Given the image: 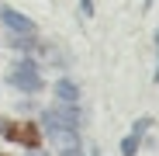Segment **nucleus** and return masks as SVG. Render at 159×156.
I'll list each match as a JSON object with an SVG mask.
<instances>
[{
	"label": "nucleus",
	"instance_id": "obj_1",
	"mask_svg": "<svg viewBox=\"0 0 159 156\" xmlns=\"http://www.w3.org/2000/svg\"><path fill=\"white\" fill-rule=\"evenodd\" d=\"M7 83H11L14 90H21V94H38V90L45 87L42 69H38L35 59H17V63L11 66V73H7Z\"/></svg>",
	"mask_w": 159,
	"mask_h": 156
},
{
	"label": "nucleus",
	"instance_id": "obj_2",
	"mask_svg": "<svg viewBox=\"0 0 159 156\" xmlns=\"http://www.w3.org/2000/svg\"><path fill=\"white\" fill-rule=\"evenodd\" d=\"M48 132H76L80 128V108L76 104H52V108L42 115Z\"/></svg>",
	"mask_w": 159,
	"mask_h": 156
},
{
	"label": "nucleus",
	"instance_id": "obj_3",
	"mask_svg": "<svg viewBox=\"0 0 159 156\" xmlns=\"http://www.w3.org/2000/svg\"><path fill=\"white\" fill-rule=\"evenodd\" d=\"M4 135L14 142H24L28 149H42V132L35 121H21V125H4Z\"/></svg>",
	"mask_w": 159,
	"mask_h": 156
},
{
	"label": "nucleus",
	"instance_id": "obj_4",
	"mask_svg": "<svg viewBox=\"0 0 159 156\" xmlns=\"http://www.w3.org/2000/svg\"><path fill=\"white\" fill-rule=\"evenodd\" d=\"M149 125H152V118H149V115H142L135 125H131V132L121 139V156H135V153H139V146H142V135L149 132Z\"/></svg>",
	"mask_w": 159,
	"mask_h": 156
},
{
	"label": "nucleus",
	"instance_id": "obj_5",
	"mask_svg": "<svg viewBox=\"0 0 159 156\" xmlns=\"http://www.w3.org/2000/svg\"><path fill=\"white\" fill-rule=\"evenodd\" d=\"M0 17H4V24H7L14 35H38V24H35L31 17H24V14L11 11V7H0Z\"/></svg>",
	"mask_w": 159,
	"mask_h": 156
},
{
	"label": "nucleus",
	"instance_id": "obj_6",
	"mask_svg": "<svg viewBox=\"0 0 159 156\" xmlns=\"http://www.w3.org/2000/svg\"><path fill=\"white\" fill-rule=\"evenodd\" d=\"M52 146H56L59 156H80L83 146H80V132H48Z\"/></svg>",
	"mask_w": 159,
	"mask_h": 156
},
{
	"label": "nucleus",
	"instance_id": "obj_7",
	"mask_svg": "<svg viewBox=\"0 0 159 156\" xmlns=\"http://www.w3.org/2000/svg\"><path fill=\"white\" fill-rule=\"evenodd\" d=\"M56 101H59V104H76V101H80V87L69 80V76L56 80Z\"/></svg>",
	"mask_w": 159,
	"mask_h": 156
},
{
	"label": "nucleus",
	"instance_id": "obj_8",
	"mask_svg": "<svg viewBox=\"0 0 159 156\" xmlns=\"http://www.w3.org/2000/svg\"><path fill=\"white\" fill-rule=\"evenodd\" d=\"M80 14H83V17H93V0H80Z\"/></svg>",
	"mask_w": 159,
	"mask_h": 156
},
{
	"label": "nucleus",
	"instance_id": "obj_9",
	"mask_svg": "<svg viewBox=\"0 0 159 156\" xmlns=\"http://www.w3.org/2000/svg\"><path fill=\"white\" fill-rule=\"evenodd\" d=\"M152 80L159 83V31H156V73H152Z\"/></svg>",
	"mask_w": 159,
	"mask_h": 156
},
{
	"label": "nucleus",
	"instance_id": "obj_10",
	"mask_svg": "<svg viewBox=\"0 0 159 156\" xmlns=\"http://www.w3.org/2000/svg\"><path fill=\"white\" fill-rule=\"evenodd\" d=\"M90 156H100V153H97V149H93V153H90Z\"/></svg>",
	"mask_w": 159,
	"mask_h": 156
},
{
	"label": "nucleus",
	"instance_id": "obj_11",
	"mask_svg": "<svg viewBox=\"0 0 159 156\" xmlns=\"http://www.w3.org/2000/svg\"><path fill=\"white\" fill-rule=\"evenodd\" d=\"M0 156H11V153H0Z\"/></svg>",
	"mask_w": 159,
	"mask_h": 156
}]
</instances>
